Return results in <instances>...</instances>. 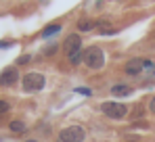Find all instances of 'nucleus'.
<instances>
[{"label": "nucleus", "mask_w": 155, "mask_h": 142, "mask_svg": "<svg viewBox=\"0 0 155 142\" xmlns=\"http://www.w3.org/2000/svg\"><path fill=\"white\" fill-rule=\"evenodd\" d=\"M84 63L88 69H103L105 65V52L99 46H90L86 52H84Z\"/></svg>", "instance_id": "obj_1"}, {"label": "nucleus", "mask_w": 155, "mask_h": 142, "mask_svg": "<svg viewBox=\"0 0 155 142\" xmlns=\"http://www.w3.org/2000/svg\"><path fill=\"white\" fill-rule=\"evenodd\" d=\"M101 111H103V113H105V115H107L109 119H122V117H126V113H128V107H126L124 102L107 100V102H103Z\"/></svg>", "instance_id": "obj_2"}, {"label": "nucleus", "mask_w": 155, "mask_h": 142, "mask_svg": "<svg viewBox=\"0 0 155 142\" xmlns=\"http://www.w3.org/2000/svg\"><path fill=\"white\" fill-rule=\"evenodd\" d=\"M84 138H86V132L80 125H69V127H63L59 132V140L61 142H82Z\"/></svg>", "instance_id": "obj_3"}, {"label": "nucleus", "mask_w": 155, "mask_h": 142, "mask_svg": "<svg viewBox=\"0 0 155 142\" xmlns=\"http://www.w3.org/2000/svg\"><path fill=\"white\" fill-rule=\"evenodd\" d=\"M44 84H46V79L42 73H27L23 77V90L25 92H38L44 88Z\"/></svg>", "instance_id": "obj_4"}, {"label": "nucleus", "mask_w": 155, "mask_h": 142, "mask_svg": "<svg viewBox=\"0 0 155 142\" xmlns=\"http://www.w3.org/2000/svg\"><path fill=\"white\" fill-rule=\"evenodd\" d=\"M65 52H67V56H71L74 52H80L82 50V38L78 36V34H71V36H67V40H65Z\"/></svg>", "instance_id": "obj_5"}, {"label": "nucleus", "mask_w": 155, "mask_h": 142, "mask_svg": "<svg viewBox=\"0 0 155 142\" xmlns=\"http://www.w3.org/2000/svg\"><path fill=\"white\" fill-rule=\"evenodd\" d=\"M17 79H19V73L17 69H13V67H8V69H4L0 73V86H15L17 84Z\"/></svg>", "instance_id": "obj_6"}, {"label": "nucleus", "mask_w": 155, "mask_h": 142, "mask_svg": "<svg viewBox=\"0 0 155 142\" xmlns=\"http://www.w3.org/2000/svg\"><path fill=\"white\" fill-rule=\"evenodd\" d=\"M140 71H145V59H130L126 63V73L128 75H138Z\"/></svg>", "instance_id": "obj_7"}, {"label": "nucleus", "mask_w": 155, "mask_h": 142, "mask_svg": "<svg viewBox=\"0 0 155 142\" xmlns=\"http://www.w3.org/2000/svg\"><path fill=\"white\" fill-rule=\"evenodd\" d=\"M130 92H132V88L126 86V84H117V86L111 88V94H113V96H128Z\"/></svg>", "instance_id": "obj_8"}, {"label": "nucleus", "mask_w": 155, "mask_h": 142, "mask_svg": "<svg viewBox=\"0 0 155 142\" xmlns=\"http://www.w3.org/2000/svg\"><path fill=\"white\" fill-rule=\"evenodd\" d=\"M61 31V25H48L44 31H42V38H51L52 34H59Z\"/></svg>", "instance_id": "obj_9"}, {"label": "nucleus", "mask_w": 155, "mask_h": 142, "mask_svg": "<svg viewBox=\"0 0 155 142\" xmlns=\"http://www.w3.org/2000/svg\"><path fill=\"white\" fill-rule=\"evenodd\" d=\"M78 27H80L82 31H90V29L94 27V21H90V19H82V21L78 23Z\"/></svg>", "instance_id": "obj_10"}, {"label": "nucleus", "mask_w": 155, "mask_h": 142, "mask_svg": "<svg viewBox=\"0 0 155 142\" xmlns=\"http://www.w3.org/2000/svg\"><path fill=\"white\" fill-rule=\"evenodd\" d=\"M11 130L17 132V134H21V132H25V123L23 121H11Z\"/></svg>", "instance_id": "obj_11"}, {"label": "nucleus", "mask_w": 155, "mask_h": 142, "mask_svg": "<svg viewBox=\"0 0 155 142\" xmlns=\"http://www.w3.org/2000/svg\"><path fill=\"white\" fill-rule=\"evenodd\" d=\"M82 59H84V52L80 50V52H74V54L69 56V63H71V65H78V63H80Z\"/></svg>", "instance_id": "obj_12"}, {"label": "nucleus", "mask_w": 155, "mask_h": 142, "mask_svg": "<svg viewBox=\"0 0 155 142\" xmlns=\"http://www.w3.org/2000/svg\"><path fill=\"white\" fill-rule=\"evenodd\" d=\"M8 107H11V105H8L6 100H0V115H2V113H6V111H8Z\"/></svg>", "instance_id": "obj_13"}, {"label": "nucleus", "mask_w": 155, "mask_h": 142, "mask_svg": "<svg viewBox=\"0 0 155 142\" xmlns=\"http://www.w3.org/2000/svg\"><path fill=\"white\" fill-rule=\"evenodd\" d=\"M76 92H80V94H86V96L90 94V90H88V88H78Z\"/></svg>", "instance_id": "obj_14"}, {"label": "nucleus", "mask_w": 155, "mask_h": 142, "mask_svg": "<svg viewBox=\"0 0 155 142\" xmlns=\"http://www.w3.org/2000/svg\"><path fill=\"white\" fill-rule=\"evenodd\" d=\"M27 61H29V56H27V54H25V56H21V59H19V61H17V63H19V65H25Z\"/></svg>", "instance_id": "obj_15"}, {"label": "nucleus", "mask_w": 155, "mask_h": 142, "mask_svg": "<svg viewBox=\"0 0 155 142\" xmlns=\"http://www.w3.org/2000/svg\"><path fill=\"white\" fill-rule=\"evenodd\" d=\"M149 109H151V113H155V96L151 98V102H149Z\"/></svg>", "instance_id": "obj_16"}, {"label": "nucleus", "mask_w": 155, "mask_h": 142, "mask_svg": "<svg viewBox=\"0 0 155 142\" xmlns=\"http://www.w3.org/2000/svg\"><path fill=\"white\" fill-rule=\"evenodd\" d=\"M25 142H38V140H25Z\"/></svg>", "instance_id": "obj_17"}]
</instances>
